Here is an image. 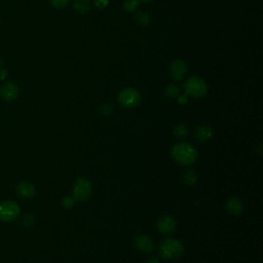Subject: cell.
Segmentation results:
<instances>
[{
  "label": "cell",
  "mask_w": 263,
  "mask_h": 263,
  "mask_svg": "<svg viewBox=\"0 0 263 263\" xmlns=\"http://www.w3.org/2000/svg\"><path fill=\"white\" fill-rule=\"evenodd\" d=\"M179 94H180V88L176 85H170L165 89V95L170 99H175L179 97Z\"/></svg>",
  "instance_id": "obj_16"
},
{
  "label": "cell",
  "mask_w": 263,
  "mask_h": 263,
  "mask_svg": "<svg viewBox=\"0 0 263 263\" xmlns=\"http://www.w3.org/2000/svg\"><path fill=\"white\" fill-rule=\"evenodd\" d=\"M75 7L80 13L88 12V0H75Z\"/></svg>",
  "instance_id": "obj_19"
},
{
  "label": "cell",
  "mask_w": 263,
  "mask_h": 263,
  "mask_svg": "<svg viewBox=\"0 0 263 263\" xmlns=\"http://www.w3.org/2000/svg\"><path fill=\"white\" fill-rule=\"evenodd\" d=\"M186 71H187V66L184 61H182V60L174 61L170 67V75L175 80H181L185 76Z\"/></svg>",
  "instance_id": "obj_10"
},
{
  "label": "cell",
  "mask_w": 263,
  "mask_h": 263,
  "mask_svg": "<svg viewBox=\"0 0 263 263\" xmlns=\"http://www.w3.org/2000/svg\"><path fill=\"white\" fill-rule=\"evenodd\" d=\"M182 177H183L184 183L187 185H194L197 183V175L196 172L192 171V170H186Z\"/></svg>",
  "instance_id": "obj_14"
},
{
  "label": "cell",
  "mask_w": 263,
  "mask_h": 263,
  "mask_svg": "<svg viewBox=\"0 0 263 263\" xmlns=\"http://www.w3.org/2000/svg\"><path fill=\"white\" fill-rule=\"evenodd\" d=\"M0 95L7 102H13L19 97V88L14 83H5L0 88Z\"/></svg>",
  "instance_id": "obj_9"
},
{
  "label": "cell",
  "mask_w": 263,
  "mask_h": 263,
  "mask_svg": "<svg viewBox=\"0 0 263 263\" xmlns=\"http://www.w3.org/2000/svg\"><path fill=\"white\" fill-rule=\"evenodd\" d=\"M134 242H135L136 248L142 253H150V252H153L154 249L153 241L151 240L150 237H148L145 234L138 235L135 238Z\"/></svg>",
  "instance_id": "obj_7"
},
{
  "label": "cell",
  "mask_w": 263,
  "mask_h": 263,
  "mask_svg": "<svg viewBox=\"0 0 263 263\" xmlns=\"http://www.w3.org/2000/svg\"><path fill=\"white\" fill-rule=\"evenodd\" d=\"M171 155L173 159L182 167H189L196 163L198 153L195 146L189 143H177L171 149Z\"/></svg>",
  "instance_id": "obj_1"
},
{
  "label": "cell",
  "mask_w": 263,
  "mask_h": 263,
  "mask_svg": "<svg viewBox=\"0 0 263 263\" xmlns=\"http://www.w3.org/2000/svg\"><path fill=\"white\" fill-rule=\"evenodd\" d=\"M173 133L177 138H185L189 133V129L185 124H178L175 126Z\"/></svg>",
  "instance_id": "obj_15"
},
{
  "label": "cell",
  "mask_w": 263,
  "mask_h": 263,
  "mask_svg": "<svg viewBox=\"0 0 263 263\" xmlns=\"http://www.w3.org/2000/svg\"><path fill=\"white\" fill-rule=\"evenodd\" d=\"M17 195L22 198H31L35 195V187L30 182H21L17 185Z\"/></svg>",
  "instance_id": "obj_13"
},
{
  "label": "cell",
  "mask_w": 263,
  "mask_h": 263,
  "mask_svg": "<svg viewBox=\"0 0 263 263\" xmlns=\"http://www.w3.org/2000/svg\"><path fill=\"white\" fill-rule=\"evenodd\" d=\"M22 223L24 226L26 227H31L34 225L35 223V218L34 216L32 215H30V214H27L23 217V220H22Z\"/></svg>",
  "instance_id": "obj_21"
},
{
  "label": "cell",
  "mask_w": 263,
  "mask_h": 263,
  "mask_svg": "<svg viewBox=\"0 0 263 263\" xmlns=\"http://www.w3.org/2000/svg\"><path fill=\"white\" fill-rule=\"evenodd\" d=\"M108 3L107 0H96V5L99 7H104Z\"/></svg>",
  "instance_id": "obj_25"
},
{
  "label": "cell",
  "mask_w": 263,
  "mask_h": 263,
  "mask_svg": "<svg viewBox=\"0 0 263 263\" xmlns=\"http://www.w3.org/2000/svg\"><path fill=\"white\" fill-rule=\"evenodd\" d=\"M142 1H146L147 2V1H151V0H142Z\"/></svg>",
  "instance_id": "obj_29"
},
{
  "label": "cell",
  "mask_w": 263,
  "mask_h": 263,
  "mask_svg": "<svg viewBox=\"0 0 263 263\" xmlns=\"http://www.w3.org/2000/svg\"><path fill=\"white\" fill-rule=\"evenodd\" d=\"M184 89L187 96L192 98H203L208 93V86L204 79L194 76L186 80Z\"/></svg>",
  "instance_id": "obj_3"
},
{
  "label": "cell",
  "mask_w": 263,
  "mask_h": 263,
  "mask_svg": "<svg viewBox=\"0 0 263 263\" xmlns=\"http://www.w3.org/2000/svg\"><path fill=\"white\" fill-rule=\"evenodd\" d=\"M135 18H136L137 23L140 24V25L145 26V25H148L149 22H150V17H149V15H147V14L144 13V12H140V13H138V14L136 15Z\"/></svg>",
  "instance_id": "obj_17"
},
{
  "label": "cell",
  "mask_w": 263,
  "mask_h": 263,
  "mask_svg": "<svg viewBox=\"0 0 263 263\" xmlns=\"http://www.w3.org/2000/svg\"><path fill=\"white\" fill-rule=\"evenodd\" d=\"M178 102L179 104L181 105H184L188 102V98H187V95H182V96H179V99H178Z\"/></svg>",
  "instance_id": "obj_24"
},
{
  "label": "cell",
  "mask_w": 263,
  "mask_h": 263,
  "mask_svg": "<svg viewBox=\"0 0 263 263\" xmlns=\"http://www.w3.org/2000/svg\"><path fill=\"white\" fill-rule=\"evenodd\" d=\"M92 183L90 181L85 177L78 178L73 186V197L77 201H87L92 197Z\"/></svg>",
  "instance_id": "obj_5"
},
{
  "label": "cell",
  "mask_w": 263,
  "mask_h": 263,
  "mask_svg": "<svg viewBox=\"0 0 263 263\" xmlns=\"http://www.w3.org/2000/svg\"><path fill=\"white\" fill-rule=\"evenodd\" d=\"M226 210L229 214L234 216H239L244 211V204L241 200V198L232 197H229L226 201Z\"/></svg>",
  "instance_id": "obj_11"
},
{
  "label": "cell",
  "mask_w": 263,
  "mask_h": 263,
  "mask_svg": "<svg viewBox=\"0 0 263 263\" xmlns=\"http://www.w3.org/2000/svg\"><path fill=\"white\" fill-rule=\"evenodd\" d=\"M146 263H160V262H159V260L156 257H151V258H149L147 260Z\"/></svg>",
  "instance_id": "obj_26"
},
{
  "label": "cell",
  "mask_w": 263,
  "mask_h": 263,
  "mask_svg": "<svg viewBox=\"0 0 263 263\" xmlns=\"http://www.w3.org/2000/svg\"><path fill=\"white\" fill-rule=\"evenodd\" d=\"M112 112H113V105L111 103H105L100 107V113L104 116H108Z\"/></svg>",
  "instance_id": "obj_20"
},
{
  "label": "cell",
  "mask_w": 263,
  "mask_h": 263,
  "mask_svg": "<svg viewBox=\"0 0 263 263\" xmlns=\"http://www.w3.org/2000/svg\"><path fill=\"white\" fill-rule=\"evenodd\" d=\"M117 101L119 105L125 108H135L141 102V95L137 89L127 88L120 90L117 96Z\"/></svg>",
  "instance_id": "obj_4"
},
{
  "label": "cell",
  "mask_w": 263,
  "mask_h": 263,
  "mask_svg": "<svg viewBox=\"0 0 263 263\" xmlns=\"http://www.w3.org/2000/svg\"><path fill=\"white\" fill-rule=\"evenodd\" d=\"M75 204V198L72 197H66L62 200V205L66 209H71Z\"/></svg>",
  "instance_id": "obj_22"
},
{
  "label": "cell",
  "mask_w": 263,
  "mask_h": 263,
  "mask_svg": "<svg viewBox=\"0 0 263 263\" xmlns=\"http://www.w3.org/2000/svg\"><path fill=\"white\" fill-rule=\"evenodd\" d=\"M139 4H140V0H127L124 4V7L127 12L131 13V12L136 11Z\"/></svg>",
  "instance_id": "obj_18"
},
{
  "label": "cell",
  "mask_w": 263,
  "mask_h": 263,
  "mask_svg": "<svg viewBox=\"0 0 263 263\" xmlns=\"http://www.w3.org/2000/svg\"><path fill=\"white\" fill-rule=\"evenodd\" d=\"M6 77V71L5 70H1V71H0V78L3 79Z\"/></svg>",
  "instance_id": "obj_27"
},
{
  "label": "cell",
  "mask_w": 263,
  "mask_h": 263,
  "mask_svg": "<svg viewBox=\"0 0 263 263\" xmlns=\"http://www.w3.org/2000/svg\"><path fill=\"white\" fill-rule=\"evenodd\" d=\"M20 215V207L13 200H3L0 203V220L12 222Z\"/></svg>",
  "instance_id": "obj_6"
},
{
  "label": "cell",
  "mask_w": 263,
  "mask_h": 263,
  "mask_svg": "<svg viewBox=\"0 0 263 263\" xmlns=\"http://www.w3.org/2000/svg\"><path fill=\"white\" fill-rule=\"evenodd\" d=\"M213 137V130L208 125L198 127L195 132V139L199 143H206Z\"/></svg>",
  "instance_id": "obj_12"
},
{
  "label": "cell",
  "mask_w": 263,
  "mask_h": 263,
  "mask_svg": "<svg viewBox=\"0 0 263 263\" xmlns=\"http://www.w3.org/2000/svg\"><path fill=\"white\" fill-rule=\"evenodd\" d=\"M70 0H50V2L56 7V8H63L65 7Z\"/></svg>",
  "instance_id": "obj_23"
},
{
  "label": "cell",
  "mask_w": 263,
  "mask_h": 263,
  "mask_svg": "<svg viewBox=\"0 0 263 263\" xmlns=\"http://www.w3.org/2000/svg\"><path fill=\"white\" fill-rule=\"evenodd\" d=\"M1 66H2V62H1V59H0V69H1Z\"/></svg>",
  "instance_id": "obj_28"
},
{
  "label": "cell",
  "mask_w": 263,
  "mask_h": 263,
  "mask_svg": "<svg viewBox=\"0 0 263 263\" xmlns=\"http://www.w3.org/2000/svg\"><path fill=\"white\" fill-rule=\"evenodd\" d=\"M159 254L164 259H178L184 254V246L176 239H166L160 242Z\"/></svg>",
  "instance_id": "obj_2"
},
{
  "label": "cell",
  "mask_w": 263,
  "mask_h": 263,
  "mask_svg": "<svg viewBox=\"0 0 263 263\" xmlns=\"http://www.w3.org/2000/svg\"><path fill=\"white\" fill-rule=\"evenodd\" d=\"M157 228L160 234L171 235L176 229V221L172 216L165 215L158 220Z\"/></svg>",
  "instance_id": "obj_8"
}]
</instances>
